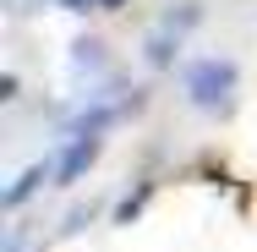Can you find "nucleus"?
<instances>
[{
    "label": "nucleus",
    "mask_w": 257,
    "mask_h": 252,
    "mask_svg": "<svg viewBox=\"0 0 257 252\" xmlns=\"http://www.w3.org/2000/svg\"><path fill=\"white\" fill-rule=\"evenodd\" d=\"M235 82H241V71L224 55H208L197 66H186V99L197 104V110H208V115H224L235 104Z\"/></svg>",
    "instance_id": "nucleus-1"
},
{
    "label": "nucleus",
    "mask_w": 257,
    "mask_h": 252,
    "mask_svg": "<svg viewBox=\"0 0 257 252\" xmlns=\"http://www.w3.org/2000/svg\"><path fill=\"white\" fill-rule=\"evenodd\" d=\"M99 148H104V137H99V132H71V137H66V153L55 159V181H60V187L82 181V176L93 170Z\"/></svg>",
    "instance_id": "nucleus-2"
},
{
    "label": "nucleus",
    "mask_w": 257,
    "mask_h": 252,
    "mask_svg": "<svg viewBox=\"0 0 257 252\" xmlns=\"http://www.w3.org/2000/svg\"><path fill=\"white\" fill-rule=\"evenodd\" d=\"M192 22H197V11L164 17V22H159V33L148 39V60H154V66H170V60H175V50H181V33H186Z\"/></svg>",
    "instance_id": "nucleus-3"
},
{
    "label": "nucleus",
    "mask_w": 257,
    "mask_h": 252,
    "mask_svg": "<svg viewBox=\"0 0 257 252\" xmlns=\"http://www.w3.org/2000/svg\"><path fill=\"white\" fill-rule=\"evenodd\" d=\"M50 176H55V164H50V159H39V164H28V170H22V176H17V181L6 187V198H0V203H6V208H22V203L33 198V192H39L44 181H50Z\"/></svg>",
    "instance_id": "nucleus-4"
},
{
    "label": "nucleus",
    "mask_w": 257,
    "mask_h": 252,
    "mask_svg": "<svg viewBox=\"0 0 257 252\" xmlns=\"http://www.w3.org/2000/svg\"><path fill=\"white\" fill-rule=\"evenodd\" d=\"M104 66V44L99 39H77L71 44V71H99Z\"/></svg>",
    "instance_id": "nucleus-5"
},
{
    "label": "nucleus",
    "mask_w": 257,
    "mask_h": 252,
    "mask_svg": "<svg viewBox=\"0 0 257 252\" xmlns=\"http://www.w3.org/2000/svg\"><path fill=\"white\" fill-rule=\"evenodd\" d=\"M33 6H44V0H6V11H11V17H28Z\"/></svg>",
    "instance_id": "nucleus-6"
},
{
    "label": "nucleus",
    "mask_w": 257,
    "mask_h": 252,
    "mask_svg": "<svg viewBox=\"0 0 257 252\" xmlns=\"http://www.w3.org/2000/svg\"><path fill=\"white\" fill-rule=\"evenodd\" d=\"M66 11H88V6H99V0H60Z\"/></svg>",
    "instance_id": "nucleus-7"
},
{
    "label": "nucleus",
    "mask_w": 257,
    "mask_h": 252,
    "mask_svg": "<svg viewBox=\"0 0 257 252\" xmlns=\"http://www.w3.org/2000/svg\"><path fill=\"white\" fill-rule=\"evenodd\" d=\"M120 6H126V0H99V11H120Z\"/></svg>",
    "instance_id": "nucleus-8"
}]
</instances>
